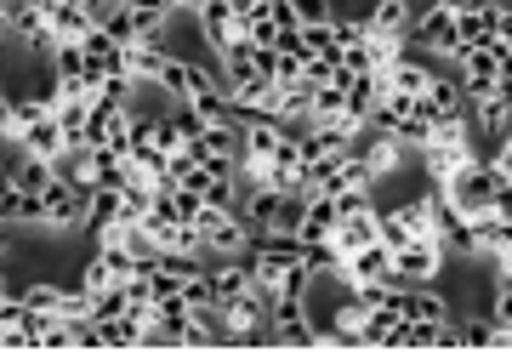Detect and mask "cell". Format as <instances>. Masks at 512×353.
Masks as SVG:
<instances>
[{
    "label": "cell",
    "mask_w": 512,
    "mask_h": 353,
    "mask_svg": "<svg viewBox=\"0 0 512 353\" xmlns=\"http://www.w3.org/2000/svg\"><path fill=\"white\" fill-rule=\"evenodd\" d=\"M495 183H501V171L490 160H467L444 188H450V205L461 217H484V211H495Z\"/></svg>",
    "instance_id": "obj_4"
},
{
    "label": "cell",
    "mask_w": 512,
    "mask_h": 353,
    "mask_svg": "<svg viewBox=\"0 0 512 353\" xmlns=\"http://www.w3.org/2000/svg\"><path fill=\"white\" fill-rule=\"evenodd\" d=\"M103 29H109L114 40H126V46H131V40H137V23H131V0H126V6H120V12H114L109 23H103Z\"/></svg>",
    "instance_id": "obj_35"
},
{
    "label": "cell",
    "mask_w": 512,
    "mask_h": 353,
    "mask_svg": "<svg viewBox=\"0 0 512 353\" xmlns=\"http://www.w3.org/2000/svg\"><path fill=\"white\" fill-rule=\"evenodd\" d=\"M336 0H296V18H302V29H313V23H336Z\"/></svg>",
    "instance_id": "obj_33"
},
{
    "label": "cell",
    "mask_w": 512,
    "mask_h": 353,
    "mask_svg": "<svg viewBox=\"0 0 512 353\" xmlns=\"http://www.w3.org/2000/svg\"><path fill=\"white\" fill-rule=\"evenodd\" d=\"M120 314H131L126 285H109V291H97L92 297V319H120Z\"/></svg>",
    "instance_id": "obj_31"
},
{
    "label": "cell",
    "mask_w": 512,
    "mask_h": 353,
    "mask_svg": "<svg viewBox=\"0 0 512 353\" xmlns=\"http://www.w3.org/2000/svg\"><path fill=\"white\" fill-rule=\"evenodd\" d=\"M336 205H342V217H359V211H370V205H376V188H342V194H336Z\"/></svg>",
    "instance_id": "obj_34"
},
{
    "label": "cell",
    "mask_w": 512,
    "mask_h": 353,
    "mask_svg": "<svg viewBox=\"0 0 512 353\" xmlns=\"http://www.w3.org/2000/svg\"><path fill=\"white\" fill-rule=\"evenodd\" d=\"M40 6H57V0H40Z\"/></svg>",
    "instance_id": "obj_38"
},
{
    "label": "cell",
    "mask_w": 512,
    "mask_h": 353,
    "mask_svg": "<svg viewBox=\"0 0 512 353\" xmlns=\"http://www.w3.org/2000/svg\"><path fill=\"white\" fill-rule=\"evenodd\" d=\"M171 35H148V40H131V75L143 80V86H160L165 63H171Z\"/></svg>",
    "instance_id": "obj_15"
},
{
    "label": "cell",
    "mask_w": 512,
    "mask_h": 353,
    "mask_svg": "<svg viewBox=\"0 0 512 353\" xmlns=\"http://www.w3.org/2000/svg\"><path fill=\"white\" fill-rule=\"evenodd\" d=\"M507 126H512V103H507V97H501V92L473 97V131H478V137H490V143H495Z\"/></svg>",
    "instance_id": "obj_23"
},
{
    "label": "cell",
    "mask_w": 512,
    "mask_h": 353,
    "mask_svg": "<svg viewBox=\"0 0 512 353\" xmlns=\"http://www.w3.org/2000/svg\"><path fill=\"white\" fill-rule=\"evenodd\" d=\"M211 86H222V69H205V63H194V57H171L154 92H165V97H177V103H188V97L211 92Z\"/></svg>",
    "instance_id": "obj_8"
},
{
    "label": "cell",
    "mask_w": 512,
    "mask_h": 353,
    "mask_svg": "<svg viewBox=\"0 0 512 353\" xmlns=\"http://www.w3.org/2000/svg\"><path fill=\"white\" fill-rule=\"evenodd\" d=\"M46 18H52V40L57 46H80V40L92 35L97 23L80 12V6H69V0H57V6H46Z\"/></svg>",
    "instance_id": "obj_22"
},
{
    "label": "cell",
    "mask_w": 512,
    "mask_h": 353,
    "mask_svg": "<svg viewBox=\"0 0 512 353\" xmlns=\"http://www.w3.org/2000/svg\"><path fill=\"white\" fill-rule=\"evenodd\" d=\"M353 154L370 166V177H376V183H387V177H399L404 160H410L416 149H404L399 137H387V131H370V126H365V131H359V149H353Z\"/></svg>",
    "instance_id": "obj_9"
},
{
    "label": "cell",
    "mask_w": 512,
    "mask_h": 353,
    "mask_svg": "<svg viewBox=\"0 0 512 353\" xmlns=\"http://www.w3.org/2000/svg\"><path fill=\"white\" fill-rule=\"evenodd\" d=\"M365 319H370V308L359 297H348L342 291V302H336V314H330V331H342L353 342V348H365Z\"/></svg>",
    "instance_id": "obj_24"
},
{
    "label": "cell",
    "mask_w": 512,
    "mask_h": 353,
    "mask_svg": "<svg viewBox=\"0 0 512 353\" xmlns=\"http://www.w3.org/2000/svg\"><path fill=\"white\" fill-rule=\"evenodd\" d=\"M262 6H268V0H228V12L239 18V29H245V18H256Z\"/></svg>",
    "instance_id": "obj_37"
},
{
    "label": "cell",
    "mask_w": 512,
    "mask_h": 353,
    "mask_svg": "<svg viewBox=\"0 0 512 353\" xmlns=\"http://www.w3.org/2000/svg\"><path fill=\"white\" fill-rule=\"evenodd\" d=\"M399 308H370V319H365V348H387L393 342V331H399Z\"/></svg>",
    "instance_id": "obj_27"
},
{
    "label": "cell",
    "mask_w": 512,
    "mask_h": 353,
    "mask_svg": "<svg viewBox=\"0 0 512 353\" xmlns=\"http://www.w3.org/2000/svg\"><path fill=\"white\" fill-rule=\"evenodd\" d=\"M330 240H336V251H342V257H353V251H365V245H376V240H382V211L370 205V211H359V217H342Z\"/></svg>",
    "instance_id": "obj_16"
},
{
    "label": "cell",
    "mask_w": 512,
    "mask_h": 353,
    "mask_svg": "<svg viewBox=\"0 0 512 353\" xmlns=\"http://www.w3.org/2000/svg\"><path fill=\"white\" fill-rule=\"evenodd\" d=\"M200 234H205V251H211V257H245V251H251V223H245V211H211V205H205V217H200Z\"/></svg>",
    "instance_id": "obj_5"
},
{
    "label": "cell",
    "mask_w": 512,
    "mask_h": 353,
    "mask_svg": "<svg viewBox=\"0 0 512 353\" xmlns=\"http://www.w3.org/2000/svg\"><path fill=\"white\" fill-rule=\"evenodd\" d=\"M456 325H461V348H495V319L467 314V319H456Z\"/></svg>",
    "instance_id": "obj_30"
},
{
    "label": "cell",
    "mask_w": 512,
    "mask_h": 353,
    "mask_svg": "<svg viewBox=\"0 0 512 353\" xmlns=\"http://www.w3.org/2000/svg\"><path fill=\"white\" fill-rule=\"evenodd\" d=\"M245 35H251L262 52H279V23H274V12H268V6H262L256 18H245Z\"/></svg>",
    "instance_id": "obj_32"
},
{
    "label": "cell",
    "mask_w": 512,
    "mask_h": 353,
    "mask_svg": "<svg viewBox=\"0 0 512 353\" xmlns=\"http://www.w3.org/2000/svg\"><path fill=\"white\" fill-rule=\"evenodd\" d=\"M387 80H393V92H410V97H421L427 86H433V80H439V69H433L427 57H416L410 46H404V57L393 63V69H387Z\"/></svg>",
    "instance_id": "obj_19"
},
{
    "label": "cell",
    "mask_w": 512,
    "mask_h": 353,
    "mask_svg": "<svg viewBox=\"0 0 512 353\" xmlns=\"http://www.w3.org/2000/svg\"><path fill=\"white\" fill-rule=\"evenodd\" d=\"M274 80H279V92L302 86V80H308V57H302V52H279L274 57Z\"/></svg>",
    "instance_id": "obj_29"
},
{
    "label": "cell",
    "mask_w": 512,
    "mask_h": 353,
    "mask_svg": "<svg viewBox=\"0 0 512 353\" xmlns=\"http://www.w3.org/2000/svg\"><path fill=\"white\" fill-rule=\"evenodd\" d=\"M439 240V223H433V211L421 205V194L416 200H399L393 211H382V245H393V251H404L410 240Z\"/></svg>",
    "instance_id": "obj_6"
},
{
    "label": "cell",
    "mask_w": 512,
    "mask_h": 353,
    "mask_svg": "<svg viewBox=\"0 0 512 353\" xmlns=\"http://www.w3.org/2000/svg\"><path fill=\"white\" fill-rule=\"evenodd\" d=\"M336 223H342V205H336V194H313L302 240H330V234H336Z\"/></svg>",
    "instance_id": "obj_25"
},
{
    "label": "cell",
    "mask_w": 512,
    "mask_h": 353,
    "mask_svg": "<svg viewBox=\"0 0 512 353\" xmlns=\"http://www.w3.org/2000/svg\"><path fill=\"white\" fill-rule=\"evenodd\" d=\"M404 319H421V325H450L456 308H450V297L433 291V285H410V291H404Z\"/></svg>",
    "instance_id": "obj_18"
},
{
    "label": "cell",
    "mask_w": 512,
    "mask_h": 353,
    "mask_svg": "<svg viewBox=\"0 0 512 353\" xmlns=\"http://www.w3.org/2000/svg\"><path fill=\"white\" fill-rule=\"evenodd\" d=\"M23 154H40V160H63V154H69V137H63L57 109H46L35 126L23 131Z\"/></svg>",
    "instance_id": "obj_17"
},
{
    "label": "cell",
    "mask_w": 512,
    "mask_h": 353,
    "mask_svg": "<svg viewBox=\"0 0 512 353\" xmlns=\"http://www.w3.org/2000/svg\"><path fill=\"white\" fill-rule=\"evenodd\" d=\"M433 137H439V120H433V114L421 109V97H416V109L404 114V126H399V143L404 149H427V143H433Z\"/></svg>",
    "instance_id": "obj_26"
},
{
    "label": "cell",
    "mask_w": 512,
    "mask_h": 353,
    "mask_svg": "<svg viewBox=\"0 0 512 353\" xmlns=\"http://www.w3.org/2000/svg\"><path fill=\"white\" fill-rule=\"evenodd\" d=\"M410 52H433L456 63L461 52V23H456V0H427L416 6V23H410Z\"/></svg>",
    "instance_id": "obj_1"
},
{
    "label": "cell",
    "mask_w": 512,
    "mask_h": 353,
    "mask_svg": "<svg viewBox=\"0 0 512 353\" xmlns=\"http://www.w3.org/2000/svg\"><path fill=\"white\" fill-rule=\"evenodd\" d=\"M120 194H126V188H97V194H92V205H86V234H92V240H103L114 223H126Z\"/></svg>",
    "instance_id": "obj_21"
},
{
    "label": "cell",
    "mask_w": 512,
    "mask_h": 353,
    "mask_svg": "<svg viewBox=\"0 0 512 353\" xmlns=\"http://www.w3.org/2000/svg\"><path fill=\"white\" fill-rule=\"evenodd\" d=\"M501 18H507V6H501V0H456L461 46H484V40H495V35H501Z\"/></svg>",
    "instance_id": "obj_11"
},
{
    "label": "cell",
    "mask_w": 512,
    "mask_h": 353,
    "mask_svg": "<svg viewBox=\"0 0 512 353\" xmlns=\"http://www.w3.org/2000/svg\"><path fill=\"white\" fill-rule=\"evenodd\" d=\"M410 23H416V0H370V35L410 46Z\"/></svg>",
    "instance_id": "obj_14"
},
{
    "label": "cell",
    "mask_w": 512,
    "mask_h": 353,
    "mask_svg": "<svg viewBox=\"0 0 512 353\" xmlns=\"http://www.w3.org/2000/svg\"><path fill=\"white\" fill-rule=\"evenodd\" d=\"M421 109L433 114L439 126H456V120H473V97H467L461 75H439L427 92H421Z\"/></svg>",
    "instance_id": "obj_10"
},
{
    "label": "cell",
    "mask_w": 512,
    "mask_h": 353,
    "mask_svg": "<svg viewBox=\"0 0 512 353\" xmlns=\"http://www.w3.org/2000/svg\"><path fill=\"white\" fill-rule=\"evenodd\" d=\"M217 69H222V86H239V80H251L262 75V57H256V40L251 35H239L228 52L217 57Z\"/></svg>",
    "instance_id": "obj_20"
},
{
    "label": "cell",
    "mask_w": 512,
    "mask_h": 353,
    "mask_svg": "<svg viewBox=\"0 0 512 353\" xmlns=\"http://www.w3.org/2000/svg\"><path fill=\"white\" fill-rule=\"evenodd\" d=\"M444 262H450V251H444V240H410L399 251V262H393V285H433V279L444 274Z\"/></svg>",
    "instance_id": "obj_7"
},
{
    "label": "cell",
    "mask_w": 512,
    "mask_h": 353,
    "mask_svg": "<svg viewBox=\"0 0 512 353\" xmlns=\"http://www.w3.org/2000/svg\"><path fill=\"white\" fill-rule=\"evenodd\" d=\"M342 109H348V86H319V92H313V126L342 120Z\"/></svg>",
    "instance_id": "obj_28"
},
{
    "label": "cell",
    "mask_w": 512,
    "mask_h": 353,
    "mask_svg": "<svg viewBox=\"0 0 512 353\" xmlns=\"http://www.w3.org/2000/svg\"><path fill=\"white\" fill-rule=\"evenodd\" d=\"M86 205H92L86 188H74V183L57 177V183L40 194V234L63 240V234H74V228H86Z\"/></svg>",
    "instance_id": "obj_3"
},
{
    "label": "cell",
    "mask_w": 512,
    "mask_h": 353,
    "mask_svg": "<svg viewBox=\"0 0 512 353\" xmlns=\"http://www.w3.org/2000/svg\"><path fill=\"white\" fill-rule=\"evenodd\" d=\"M279 205H285V188H274V183H239V211H245L251 234H268V228L279 223Z\"/></svg>",
    "instance_id": "obj_12"
},
{
    "label": "cell",
    "mask_w": 512,
    "mask_h": 353,
    "mask_svg": "<svg viewBox=\"0 0 512 353\" xmlns=\"http://www.w3.org/2000/svg\"><path fill=\"white\" fill-rule=\"evenodd\" d=\"M194 18H200V35H205V46H211L217 57L228 52L239 35H245V29H239V18L228 12V0H200V6H194Z\"/></svg>",
    "instance_id": "obj_13"
},
{
    "label": "cell",
    "mask_w": 512,
    "mask_h": 353,
    "mask_svg": "<svg viewBox=\"0 0 512 353\" xmlns=\"http://www.w3.org/2000/svg\"><path fill=\"white\" fill-rule=\"evenodd\" d=\"M473 120H456V126H439V137H433V143H427V149H421V166H427V177H433V183H450V177H456L461 166H467V160H478L473 154Z\"/></svg>",
    "instance_id": "obj_2"
},
{
    "label": "cell",
    "mask_w": 512,
    "mask_h": 353,
    "mask_svg": "<svg viewBox=\"0 0 512 353\" xmlns=\"http://www.w3.org/2000/svg\"><path fill=\"white\" fill-rule=\"evenodd\" d=\"M495 217H507V223H512V183H507V177L495 183Z\"/></svg>",
    "instance_id": "obj_36"
}]
</instances>
